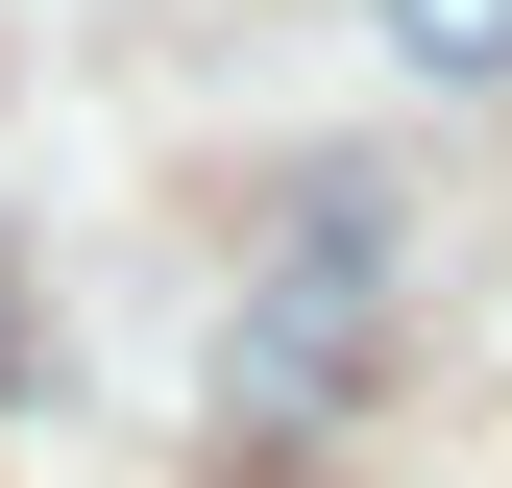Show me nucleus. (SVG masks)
I'll return each mask as SVG.
<instances>
[{
	"label": "nucleus",
	"instance_id": "1",
	"mask_svg": "<svg viewBox=\"0 0 512 488\" xmlns=\"http://www.w3.org/2000/svg\"><path fill=\"white\" fill-rule=\"evenodd\" d=\"M391 49L415 74H512V0H391Z\"/></svg>",
	"mask_w": 512,
	"mask_h": 488
}]
</instances>
